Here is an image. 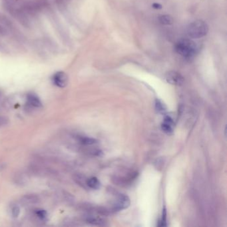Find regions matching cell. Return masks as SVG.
<instances>
[{"mask_svg":"<svg viewBox=\"0 0 227 227\" xmlns=\"http://www.w3.org/2000/svg\"><path fill=\"white\" fill-rule=\"evenodd\" d=\"M197 45L190 39H182L178 41L174 46L177 53L186 59L193 58L197 53Z\"/></svg>","mask_w":227,"mask_h":227,"instance_id":"obj_1","label":"cell"},{"mask_svg":"<svg viewBox=\"0 0 227 227\" xmlns=\"http://www.w3.org/2000/svg\"><path fill=\"white\" fill-rule=\"evenodd\" d=\"M208 26L204 21L197 20L190 24L187 28L188 36L193 39H199L204 37L208 33Z\"/></svg>","mask_w":227,"mask_h":227,"instance_id":"obj_2","label":"cell"},{"mask_svg":"<svg viewBox=\"0 0 227 227\" xmlns=\"http://www.w3.org/2000/svg\"><path fill=\"white\" fill-rule=\"evenodd\" d=\"M165 79L169 84L177 86L182 85L185 81V79L181 74L175 71L167 72L165 75Z\"/></svg>","mask_w":227,"mask_h":227,"instance_id":"obj_3","label":"cell"},{"mask_svg":"<svg viewBox=\"0 0 227 227\" xmlns=\"http://www.w3.org/2000/svg\"><path fill=\"white\" fill-rule=\"evenodd\" d=\"M54 84L60 88H63L68 84L69 78L66 73L63 71H59L55 73L52 77Z\"/></svg>","mask_w":227,"mask_h":227,"instance_id":"obj_4","label":"cell"},{"mask_svg":"<svg viewBox=\"0 0 227 227\" xmlns=\"http://www.w3.org/2000/svg\"><path fill=\"white\" fill-rule=\"evenodd\" d=\"M130 199L125 195H119L117 198L113 209L116 211H120L124 209L127 208L130 205Z\"/></svg>","mask_w":227,"mask_h":227,"instance_id":"obj_5","label":"cell"},{"mask_svg":"<svg viewBox=\"0 0 227 227\" xmlns=\"http://www.w3.org/2000/svg\"><path fill=\"white\" fill-rule=\"evenodd\" d=\"M174 125V121L172 118L169 116H167L164 119L163 123L161 125V129L165 133L171 134L173 132Z\"/></svg>","mask_w":227,"mask_h":227,"instance_id":"obj_6","label":"cell"},{"mask_svg":"<svg viewBox=\"0 0 227 227\" xmlns=\"http://www.w3.org/2000/svg\"><path fill=\"white\" fill-rule=\"evenodd\" d=\"M28 103L32 105V106L35 107H41L42 103L40 101V99H39V97L36 95L35 94H29L28 95Z\"/></svg>","mask_w":227,"mask_h":227,"instance_id":"obj_7","label":"cell"},{"mask_svg":"<svg viewBox=\"0 0 227 227\" xmlns=\"http://www.w3.org/2000/svg\"><path fill=\"white\" fill-rule=\"evenodd\" d=\"M87 221L89 223L95 225H105V221L102 218L97 216H89L87 219Z\"/></svg>","mask_w":227,"mask_h":227,"instance_id":"obj_8","label":"cell"},{"mask_svg":"<svg viewBox=\"0 0 227 227\" xmlns=\"http://www.w3.org/2000/svg\"><path fill=\"white\" fill-rule=\"evenodd\" d=\"M86 183L87 185L88 186L89 188L95 190L99 189L100 188V186H101V183H100L98 178L96 177L89 178V179L87 181Z\"/></svg>","mask_w":227,"mask_h":227,"instance_id":"obj_9","label":"cell"},{"mask_svg":"<svg viewBox=\"0 0 227 227\" xmlns=\"http://www.w3.org/2000/svg\"><path fill=\"white\" fill-rule=\"evenodd\" d=\"M159 21L161 24L165 25H169L173 23V17L169 15H161L159 18Z\"/></svg>","mask_w":227,"mask_h":227,"instance_id":"obj_10","label":"cell"},{"mask_svg":"<svg viewBox=\"0 0 227 227\" xmlns=\"http://www.w3.org/2000/svg\"><path fill=\"white\" fill-rule=\"evenodd\" d=\"M79 141L84 145H93V144L97 143V140H95V139L90 138V137H79Z\"/></svg>","mask_w":227,"mask_h":227,"instance_id":"obj_11","label":"cell"},{"mask_svg":"<svg viewBox=\"0 0 227 227\" xmlns=\"http://www.w3.org/2000/svg\"><path fill=\"white\" fill-rule=\"evenodd\" d=\"M24 202L25 203H29V204H33L36 203L38 202V198L36 196L33 195H27L24 197Z\"/></svg>","mask_w":227,"mask_h":227,"instance_id":"obj_12","label":"cell"},{"mask_svg":"<svg viewBox=\"0 0 227 227\" xmlns=\"http://www.w3.org/2000/svg\"><path fill=\"white\" fill-rule=\"evenodd\" d=\"M167 210H166L165 207H164L163 212H162V216L160 221V224L159 226H167Z\"/></svg>","mask_w":227,"mask_h":227,"instance_id":"obj_13","label":"cell"},{"mask_svg":"<svg viewBox=\"0 0 227 227\" xmlns=\"http://www.w3.org/2000/svg\"><path fill=\"white\" fill-rule=\"evenodd\" d=\"M155 108H156V109L159 112H163L166 109L165 106L163 104L162 102H161V101H159V99L156 100Z\"/></svg>","mask_w":227,"mask_h":227,"instance_id":"obj_14","label":"cell"},{"mask_svg":"<svg viewBox=\"0 0 227 227\" xmlns=\"http://www.w3.org/2000/svg\"><path fill=\"white\" fill-rule=\"evenodd\" d=\"M37 216L41 220H45L47 216V213L44 210H37L36 212Z\"/></svg>","mask_w":227,"mask_h":227,"instance_id":"obj_15","label":"cell"},{"mask_svg":"<svg viewBox=\"0 0 227 227\" xmlns=\"http://www.w3.org/2000/svg\"><path fill=\"white\" fill-rule=\"evenodd\" d=\"M11 212H12V216H14V218H17V216H19V213H20L19 207H17V206L14 207L12 208V210H11Z\"/></svg>","mask_w":227,"mask_h":227,"instance_id":"obj_16","label":"cell"},{"mask_svg":"<svg viewBox=\"0 0 227 227\" xmlns=\"http://www.w3.org/2000/svg\"><path fill=\"white\" fill-rule=\"evenodd\" d=\"M152 7H153L154 8H155V9H161V7H162L161 5H160V4H159V3H154L153 5H152Z\"/></svg>","mask_w":227,"mask_h":227,"instance_id":"obj_17","label":"cell"}]
</instances>
